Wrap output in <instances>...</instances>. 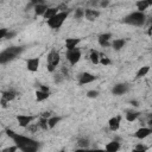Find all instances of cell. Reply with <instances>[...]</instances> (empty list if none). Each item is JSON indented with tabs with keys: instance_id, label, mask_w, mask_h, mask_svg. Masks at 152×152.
<instances>
[{
	"instance_id": "ee69618b",
	"label": "cell",
	"mask_w": 152,
	"mask_h": 152,
	"mask_svg": "<svg viewBox=\"0 0 152 152\" xmlns=\"http://www.w3.org/2000/svg\"><path fill=\"white\" fill-rule=\"evenodd\" d=\"M61 152H64V151H61Z\"/></svg>"
},
{
	"instance_id": "603a6c76",
	"label": "cell",
	"mask_w": 152,
	"mask_h": 152,
	"mask_svg": "<svg viewBox=\"0 0 152 152\" xmlns=\"http://www.w3.org/2000/svg\"><path fill=\"white\" fill-rule=\"evenodd\" d=\"M58 7H49L48 10H46V12H45V14L43 15L44 17V19H46V20H49V19H51V18H53L56 14H58Z\"/></svg>"
},
{
	"instance_id": "7a4b0ae2",
	"label": "cell",
	"mask_w": 152,
	"mask_h": 152,
	"mask_svg": "<svg viewBox=\"0 0 152 152\" xmlns=\"http://www.w3.org/2000/svg\"><path fill=\"white\" fill-rule=\"evenodd\" d=\"M24 49H25L24 46H11L8 49H5L4 51L0 52V63L6 64V63L13 61L24 51Z\"/></svg>"
},
{
	"instance_id": "d590c367",
	"label": "cell",
	"mask_w": 152,
	"mask_h": 152,
	"mask_svg": "<svg viewBox=\"0 0 152 152\" xmlns=\"http://www.w3.org/2000/svg\"><path fill=\"white\" fill-rule=\"evenodd\" d=\"M7 33H8L7 28H0V38L1 39H5L6 36H7Z\"/></svg>"
},
{
	"instance_id": "74e56055",
	"label": "cell",
	"mask_w": 152,
	"mask_h": 152,
	"mask_svg": "<svg viewBox=\"0 0 152 152\" xmlns=\"http://www.w3.org/2000/svg\"><path fill=\"white\" fill-rule=\"evenodd\" d=\"M42 118H45V119H49V118H51L52 115H51V113L50 112H44V113H42V115H40Z\"/></svg>"
},
{
	"instance_id": "e575fe53",
	"label": "cell",
	"mask_w": 152,
	"mask_h": 152,
	"mask_svg": "<svg viewBox=\"0 0 152 152\" xmlns=\"http://www.w3.org/2000/svg\"><path fill=\"white\" fill-rule=\"evenodd\" d=\"M19 148L15 146V145H13V146H8V147H5V148H2V151L1 152H17Z\"/></svg>"
},
{
	"instance_id": "30bf717a",
	"label": "cell",
	"mask_w": 152,
	"mask_h": 152,
	"mask_svg": "<svg viewBox=\"0 0 152 152\" xmlns=\"http://www.w3.org/2000/svg\"><path fill=\"white\" fill-rule=\"evenodd\" d=\"M39 63H40V59L39 57H33V58H28L26 61V68L28 71L31 72H36L39 68Z\"/></svg>"
},
{
	"instance_id": "60d3db41",
	"label": "cell",
	"mask_w": 152,
	"mask_h": 152,
	"mask_svg": "<svg viewBox=\"0 0 152 152\" xmlns=\"http://www.w3.org/2000/svg\"><path fill=\"white\" fill-rule=\"evenodd\" d=\"M108 5H109V1H108V0H106V1H101V2H100V6H101V7H107Z\"/></svg>"
},
{
	"instance_id": "4fadbf2b",
	"label": "cell",
	"mask_w": 152,
	"mask_h": 152,
	"mask_svg": "<svg viewBox=\"0 0 152 152\" xmlns=\"http://www.w3.org/2000/svg\"><path fill=\"white\" fill-rule=\"evenodd\" d=\"M84 17L88 21H95L100 17V11L95 8H87L84 10Z\"/></svg>"
},
{
	"instance_id": "f546056e",
	"label": "cell",
	"mask_w": 152,
	"mask_h": 152,
	"mask_svg": "<svg viewBox=\"0 0 152 152\" xmlns=\"http://www.w3.org/2000/svg\"><path fill=\"white\" fill-rule=\"evenodd\" d=\"M99 95H100L99 90H95V89H91V90L87 91V97H89V99H96Z\"/></svg>"
},
{
	"instance_id": "83f0119b",
	"label": "cell",
	"mask_w": 152,
	"mask_h": 152,
	"mask_svg": "<svg viewBox=\"0 0 152 152\" xmlns=\"http://www.w3.org/2000/svg\"><path fill=\"white\" fill-rule=\"evenodd\" d=\"M147 146L146 145H144V144H138V145H135L134 147H133V150L131 151V152H146L147 151Z\"/></svg>"
},
{
	"instance_id": "9a60e30c",
	"label": "cell",
	"mask_w": 152,
	"mask_h": 152,
	"mask_svg": "<svg viewBox=\"0 0 152 152\" xmlns=\"http://www.w3.org/2000/svg\"><path fill=\"white\" fill-rule=\"evenodd\" d=\"M120 148H121V145L118 140H112V141L107 142L106 146H104L106 152H118Z\"/></svg>"
},
{
	"instance_id": "5b68a950",
	"label": "cell",
	"mask_w": 152,
	"mask_h": 152,
	"mask_svg": "<svg viewBox=\"0 0 152 152\" xmlns=\"http://www.w3.org/2000/svg\"><path fill=\"white\" fill-rule=\"evenodd\" d=\"M61 62V56H59V52L57 50H51L49 53H48V63H46V68H48V71L49 72H55L56 68L58 66Z\"/></svg>"
},
{
	"instance_id": "1f68e13d",
	"label": "cell",
	"mask_w": 152,
	"mask_h": 152,
	"mask_svg": "<svg viewBox=\"0 0 152 152\" xmlns=\"http://www.w3.org/2000/svg\"><path fill=\"white\" fill-rule=\"evenodd\" d=\"M38 128H39V125H38V124H31V125H28V126L26 127V129H27L28 132H31V133H36V132L38 131Z\"/></svg>"
},
{
	"instance_id": "6da1fadb",
	"label": "cell",
	"mask_w": 152,
	"mask_h": 152,
	"mask_svg": "<svg viewBox=\"0 0 152 152\" xmlns=\"http://www.w3.org/2000/svg\"><path fill=\"white\" fill-rule=\"evenodd\" d=\"M6 134L13 140L14 145L21 151V152H38L39 147H40V142L32 139V138H28L26 135H23V134H19L10 128L6 129Z\"/></svg>"
},
{
	"instance_id": "277c9868",
	"label": "cell",
	"mask_w": 152,
	"mask_h": 152,
	"mask_svg": "<svg viewBox=\"0 0 152 152\" xmlns=\"http://www.w3.org/2000/svg\"><path fill=\"white\" fill-rule=\"evenodd\" d=\"M68 15H69V11H59L58 14H56L53 18L46 20V23L51 28H59L63 25V23L65 21V19L68 18Z\"/></svg>"
},
{
	"instance_id": "8992f818",
	"label": "cell",
	"mask_w": 152,
	"mask_h": 152,
	"mask_svg": "<svg viewBox=\"0 0 152 152\" xmlns=\"http://www.w3.org/2000/svg\"><path fill=\"white\" fill-rule=\"evenodd\" d=\"M81 56H82V53H81V50H80L78 48H76V49H74V50H69V51H66V53H65L66 61L69 62L70 65L77 64V63L80 62V59H81Z\"/></svg>"
},
{
	"instance_id": "cb8c5ba5",
	"label": "cell",
	"mask_w": 152,
	"mask_h": 152,
	"mask_svg": "<svg viewBox=\"0 0 152 152\" xmlns=\"http://www.w3.org/2000/svg\"><path fill=\"white\" fill-rule=\"evenodd\" d=\"M50 97V93H45V91H42V90H37L36 91V100L38 102H42V101H45Z\"/></svg>"
},
{
	"instance_id": "2e32d148",
	"label": "cell",
	"mask_w": 152,
	"mask_h": 152,
	"mask_svg": "<svg viewBox=\"0 0 152 152\" xmlns=\"http://www.w3.org/2000/svg\"><path fill=\"white\" fill-rule=\"evenodd\" d=\"M135 6H137V10L138 12H142L145 10H147L150 6H152V0H139L135 2Z\"/></svg>"
},
{
	"instance_id": "4316f807",
	"label": "cell",
	"mask_w": 152,
	"mask_h": 152,
	"mask_svg": "<svg viewBox=\"0 0 152 152\" xmlns=\"http://www.w3.org/2000/svg\"><path fill=\"white\" fill-rule=\"evenodd\" d=\"M77 145H78L80 148H88L89 145H90V141H89L88 138L82 137V138H78L77 139Z\"/></svg>"
},
{
	"instance_id": "7402d4cb",
	"label": "cell",
	"mask_w": 152,
	"mask_h": 152,
	"mask_svg": "<svg viewBox=\"0 0 152 152\" xmlns=\"http://www.w3.org/2000/svg\"><path fill=\"white\" fill-rule=\"evenodd\" d=\"M139 116H140V113L139 112H135V110H128L125 114V118H126V120L128 122H134Z\"/></svg>"
},
{
	"instance_id": "d4e9b609",
	"label": "cell",
	"mask_w": 152,
	"mask_h": 152,
	"mask_svg": "<svg viewBox=\"0 0 152 152\" xmlns=\"http://www.w3.org/2000/svg\"><path fill=\"white\" fill-rule=\"evenodd\" d=\"M61 120H62V118H61V116H57V115H52L51 118H49V119H48L49 128L51 129V128L56 127V126H57V124H59V121H61Z\"/></svg>"
},
{
	"instance_id": "e0dca14e",
	"label": "cell",
	"mask_w": 152,
	"mask_h": 152,
	"mask_svg": "<svg viewBox=\"0 0 152 152\" xmlns=\"http://www.w3.org/2000/svg\"><path fill=\"white\" fill-rule=\"evenodd\" d=\"M80 42H81L80 38H66V40H65V48H66V51L76 49V46H77V44H78Z\"/></svg>"
},
{
	"instance_id": "7bdbcfd3",
	"label": "cell",
	"mask_w": 152,
	"mask_h": 152,
	"mask_svg": "<svg viewBox=\"0 0 152 152\" xmlns=\"http://www.w3.org/2000/svg\"><path fill=\"white\" fill-rule=\"evenodd\" d=\"M148 126H150V127H152V116H151V119L148 120Z\"/></svg>"
},
{
	"instance_id": "836d02e7",
	"label": "cell",
	"mask_w": 152,
	"mask_h": 152,
	"mask_svg": "<svg viewBox=\"0 0 152 152\" xmlns=\"http://www.w3.org/2000/svg\"><path fill=\"white\" fill-rule=\"evenodd\" d=\"M75 152H106L104 148L100 150V148H95V150H88V148H77Z\"/></svg>"
},
{
	"instance_id": "484cf974",
	"label": "cell",
	"mask_w": 152,
	"mask_h": 152,
	"mask_svg": "<svg viewBox=\"0 0 152 152\" xmlns=\"http://www.w3.org/2000/svg\"><path fill=\"white\" fill-rule=\"evenodd\" d=\"M148 71H150V66H148V65H144V66H141V68L137 71V74H135V78L138 80V78H141V77L146 76V75L148 74Z\"/></svg>"
},
{
	"instance_id": "7c38bea8",
	"label": "cell",
	"mask_w": 152,
	"mask_h": 152,
	"mask_svg": "<svg viewBox=\"0 0 152 152\" xmlns=\"http://www.w3.org/2000/svg\"><path fill=\"white\" fill-rule=\"evenodd\" d=\"M128 91V84L127 83H116L113 89H112V93L116 96H120V95H124L125 93Z\"/></svg>"
},
{
	"instance_id": "f35d334b",
	"label": "cell",
	"mask_w": 152,
	"mask_h": 152,
	"mask_svg": "<svg viewBox=\"0 0 152 152\" xmlns=\"http://www.w3.org/2000/svg\"><path fill=\"white\" fill-rule=\"evenodd\" d=\"M15 36V32H8L7 33V36H6V38L5 39H11V38H13Z\"/></svg>"
},
{
	"instance_id": "ba28073f",
	"label": "cell",
	"mask_w": 152,
	"mask_h": 152,
	"mask_svg": "<svg viewBox=\"0 0 152 152\" xmlns=\"http://www.w3.org/2000/svg\"><path fill=\"white\" fill-rule=\"evenodd\" d=\"M97 77L90 72H82L78 76V84L80 86H84V84H88V83H91L96 80Z\"/></svg>"
},
{
	"instance_id": "ac0fdd59",
	"label": "cell",
	"mask_w": 152,
	"mask_h": 152,
	"mask_svg": "<svg viewBox=\"0 0 152 152\" xmlns=\"http://www.w3.org/2000/svg\"><path fill=\"white\" fill-rule=\"evenodd\" d=\"M126 45V40L124 38H118V39H114L110 44V46L115 50V51H120L121 49H124V46Z\"/></svg>"
},
{
	"instance_id": "8d00e7d4",
	"label": "cell",
	"mask_w": 152,
	"mask_h": 152,
	"mask_svg": "<svg viewBox=\"0 0 152 152\" xmlns=\"http://www.w3.org/2000/svg\"><path fill=\"white\" fill-rule=\"evenodd\" d=\"M38 86H39V90L45 91V93H50V88L48 86H44V84H38Z\"/></svg>"
},
{
	"instance_id": "5bb4252c",
	"label": "cell",
	"mask_w": 152,
	"mask_h": 152,
	"mask_svg": "<svg viewBox=\"0 0 152 152\" xmlns=\"http://www.w3.org/2000/svg\"><path fill=\"white\" fill-rule=\"evenodd\" d=\"M110 39H112V33H101L97 38V42L102 48H108L112 44Z\"/></svg>"
},
{
	"instance_id": "f1b7e54d",
	"label": "cell",
	"mask_w": 152,
	"mask_h": 152,
	"mask_svg": "<svg viewBox=\"0 0 152 152\" xmlns=\"http://www.w3.org/2000/svg\"><path fill=\"white\" fill-rule=\"evenodd\" d=\"M38 125H39V128H42V129H44V131L49 129L48 119H45V118H42V116H40V119H39V121H38Z\"/></svg>"
},
{
	"instance_id": "8fae6325",
	"label": "cell",
	"mask_w": 152,
	"mask_h": 152,
	"mask_svg": "<svg viewBox=\"0 0 152 152\" xmlns=\"http://www.w3.org/2000/svg\"><path fill=\"white\" fill-rule=\"evenodd\" d=\"M120 124H121V115H115L113 118H110L108 120V128L112 132H115L120 128Z\"/></svg>"
},
{
	"instance_id": "44dd1931",
	"label": "cell",
	"mask_w": 152,
	"mask_h": 152,
	"mask_svg": "<svg viewBox=\"0 0 152 152\" xmlns=\"http://www.w3.org/2000/svg\"><path fill=\"white\" fill-rule=\"evenodd\" d=\"M100 58H101V55L99 53V51L91 49L90 52H89V59L93 64H99L100 63Z\"/></svg>"
},
{
	"instance_id": "3957f363",
	"label": "cell",
	"mask_w": 152,
	"mask_h": 152,
	"mask_svg": "<svg viewBox=\"0 0 152 152\" xmlns=\"http://www.w3.org/2000/svg\"><path fill=\"white\" fill-rule=\"evenodd\" d=\"M145 21H146L145 13L138 12V11H134V12L127 14L122 19V23H125L127 25H132V26H142L145 24Z\"/></svg>"
},
{
	"instance_id": "9c48e42d",
	"label": "cell",
	"mask_w": 152,
	"mask_h": 152,
	"mask_svg": "<svg viewBox=\"0 0 152 152\" xmlns=\"http://www.w3.org/2000/svg\"><path fill=\"white\" fill-rule=\"evenodd\" d=\"M150 134H152V127H140L139 129L135 131V133L133 135H134V138L142 140V139L147 138Z\"/></svg>"
},
{
	"instance_id": "4dcf8cb0",
	"label": "cell",
	"mask_w": 152,
	"mask_h": 152,
	"mask_svg": "<svg viewBox=\"0 0 152 152\" xmlns=\"http://www.w3.org/2000/svg\"><path fill=\"white\" fill-rule=\"evenodd\" d=\"M100 64L107 66V65L112 64V61H110L109 57H107V56H101V58H100Z\"/></svg>"
},
{
	"instance_id": "ab89813d",
	"label": "cell",
	"mask_w": 152,
	"mask_h": 152,
	"mask_svg": "<svg viewBox=\"0 0 152 152\" xmlns=\"http://www.w3.org/2000/svg\"><path fill=\"white\" fill-rule=\"evenodd\" d=\"M7 103H8V101H6L5 99H1V107L2 108H7Z\"/></svg>"
},
{
	"instance_id": "b9f144b4",
	"label": "cell",
	"mask_w": 152,
	"mask_h": 152,
	"mask_svg": "<svg viewBox=\"0 0 152 152\" xmlns=\"http://www.w3.org/2000/svg\"><path fill=\"white\" fill-rule=\"evenodd\" d=\"M131 104H132V106H134V107H137V106H138V101L132 100V101H131Z\"/></svg>"
},
{
	"instance_id": "52a82bcc",
	"label": "cell",
	"mask_w": 152,
	"mask_h": 152,
	"mask_svg": "<svg viewBox=\"0 0 152 152\" xmlns=\"http://www.w3.org/2000/svg\"><path fill=\"white\" fill-rule=\"evenodd\" d=\"M36 116L33 115H24V114H19L17 115V121H18V125L23 128H26L28 125L32 124V121L34 120Z\"/></svg>"
},
{
	"instance_id": "d6a6232c",
	"label": "cell",
	"mask_w": 152,
	"mask_h": 152,
	"mask_svg": "<svg viewBox=\"0 0 152 152\" xmlns=\"http://www.w3.org/2000/svg\"><path fill=\"white\" fill-rule=\"evenodd\" d=\"M84 17V10L83 8H76L75 10V18L76 19H81Z\"/></svg>"
},
{
	"instance_id": "d6986e66",
	"label": "cell",
	"mask_w": 152,
	"mask_h": 152,
	"mask_svg": "<svg viewBox=\"0 0 152 152\" xmlns=\"http://www.w3.org/2000/svg\"><path fill=\"white\" fill-rule=\"evenodd\" d=\"M49 8V6L45 4V2H42V4H38L37 6H34L33 7V10H34V14L36 15H44L45 14V12H46V10Z\"/></svg>"
},
{
	"instance_id": "ffe728a7",
	"label": "cell",
	"mask_w": 152,
	"mask_h": 152,
	"mask_svg": "<svg viewBox=\"0 0 152 152\" xmlns=\"http://www.w3.org/2000/svg\"><path fill=\"white\" fill-rule=\"evenodd\" d=\"M17 97V91H14V90H4L2 93H1V99H5L6 101H12V100H14Z\"/></svg>"
}]
</instances>
